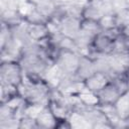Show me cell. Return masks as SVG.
<instances>
[{"label": "cell", "mask_w": 129, "mask_h": 129, "mask_svg": "<svg viewBox=\"0 0 129 129\" xmlns=\"http://www.w3.org/2000/svg\"><path fill=\"white\" fill-rule=\"evenodd\" d=\"M24 82V72L19 60H1L0 83L21 88Z\"/></svg>", "instance_id": "obj_2"}, {"label": "cell", "mask_w": 129, "mask_h": 129, "mask_svg": "<svg viewBox=\"0 0 129 129\" xmlns=\"http://www.w3.org/2000/svg\"><path fill=\"white\" fill-rule=\"evenodd\" d=\"M24 22L27 24H39V23L47 24L49 20L46 17H44L40 12H38L36 9L31 7L28 12L24 13Z\"/></svg>", "instance_id": "obj_16"}, {"label": "cell", "mask_w": 129, "mask_h": 129, "mask_svg": "<svg viewBox=\"0 0 129 129\" xmlns=\"http://www.w3.org/2000/svg\"><path fill=\"white\" fill-rule=\"evenodd\" d=\"M96 72H97V69H96V64H95L94 58L89 56V55H87V54H82L78 71H77V73H76L74 78H75L76 81H78L79 83L83 84V82L86 79L91 77Z\"/></svg>", "instance_id": "obj_7"}, {"label": "cell", "mask_w": 129, "mask_h": 129, "mask_svg": "<svg viewBox=\"0 0 129 129\" xmlns=\"http://www.w3.org/2000/svg\"><path fill=\"white\" fill-rule=\"evenodd\" d=\"M114 40H115L114 36H112L108 32L101 31L93 38L91 47L89 51L85 54L87 55H95V54L109 55L113 53Z\"/></svg>", "instance_id": "obj_4"}, {"label": "cell", "mask_w": 129, "mask_h": 129, "mask_svg": "<svg viewBox=\"0 0 129 129\" xmlns=\"http://www.w3.org/2000/svg\"><path fill=\"white\" fill-rule=\"evenodd\" d=\"M117 22L120 28L124 26H129V8L123 11L121 14L117 15Z\"/></svg>", "instance_id": "obj_20"}, {"label": "cell", "mask_w": 129, "mask_h": 129, "mask_svg": "<svg viewBox=\"0 0 129 129\" xmlns=\"http://www.w3.org/2000/svg\"><path fill=\"white\" fill-rule=\"evenodd\" d=\"M35 119H36L38 129H48V128L55 129L57 120H58L47 105L42 107L37 112Z\"/></svg>", "instance_id": "obj_9"}, {"label": "cell", "mask_w": 129, "mask_h": 129, "mask_svg": "<svg viewBox=\"0 0 129 129\" xmlns=\"http://www.w3.org/2000/svg\"><path fill=\"white\" fill-rule=\"evenodd\" d=\"M100 26L102 31H111L117 28H120L118 26L117 22V16L111 15V14H105L100 20H99Z\"/></svg>", "instance_id": "obj_17"}, {"label": "cell", "mask_w": 129, "mask_h": 129, "mask_svg": "<svg viewBox=\"0 0 129 129\" xmlns=\"http://www.w3.org/2000/svg\"><path fill=\"white\" fill-rule=\"evenodd\" d=\"M105 15L100 0H87L82 7V19L99 21Z\"/></svg>", "instance_id": "obj_8"}, {"label": "cell", "mask_w": 129, "mask_h": 129, "mask_svg": "<svg viewBox=\"0 0 129 129\" xmlns=\"http://www.w3.org/2000/svg\"><path fill=\"white\" fill-rule=\"evenodd\" d=\"M0 104L8 103L12 101L13 99L21 96V90L18 87L12 86V85H7V84H1L0 83Z\"/></svg>", "instance_id": "obj_13"}, {"label": "cell", "mask_w": 129, "mask_h": 129, "mask_svg": "<svg viewBox=\"0 0 129 129\" xmlns=\"http://www.w3.org/2000/svg\"><path fill=\"white\" fill-rule=\"evenodd\" d=\"M81 32L90 35L92 37H95L99 32L102 31L99 21L96 20H90V19H82L81 22Z\"/></svg>", "instance_id": "obj_15"}, {"label": "cell", "mask_w": 129, "mask_h": 129, "mask_svg": "<svg viewBox=\"0 0 129 129\" xmlns=\"http://www.w3.org/2000/svg\"><path fill=\"white\" fill-rule=\"evenodd\" d=\"M114 109L118 119L129 118V91L124 93L114 105Z\"/></svg>", "instance_id": "obj_14"}, {"label": "cell", "mask_w": 129, "mask_h": 129, "mask_svg": "<svg viewBox=\"0 0 129 129\" xmlns=\"http://www.w3.org/2000/svg\"><path fill=\"white\" fill-rule=\"evenodd\" d=\"M52 88L45 78H37L24 79L20 90L28 106L44 107L49 102Z\"/></svg>", "instance_id": "obj_1"}, {"label": "cell", "mask_w": 129, "mask_h": 129, "mask_svg": "<svg viewBox=\"0 0 129 129\" xmlns=\"http://www.w3.org/2000/svg\"><path fill=\"white\" fill-rule=\"evenodd\" d=\"M105 14L119 15L129 8V0H100Z\"/></svg>", "instance_id": "obj_12"}, {"label": "cell", "mask_w": 129, "mask_h": 129, "mask_svg": "<svg viewBox=\"0 0 129 129\" xmlns=\"http://www.w3.org/2000/svg\"><path fill=\"white\" fill-rule=\"evenodd\" d=\"M13 39V32L12 28L4 23H1V30H0V48H3Z\"/></svg>", "instance_id": "obj_19"}, {"label": "cell", "mask_w": 129, "mask_h": 129, "mask_svg": "<svg viewBox=\"0 0 129 129\" xmlns=\"http://www.w3.org/2000/svg\"><path fill=\"white\" fill-rule=\"evenodd\" d=\"M82 53L73 50H60L55 61L54 67L59 73V77H75Z\"/></svg>", "instance_id": "obj_3"}, {"label": "cell", "mask_w": 129, "mask_h": 129, "mask_svg": "<svg viewBox=\"0 0 129 129\" xmlns=\"http://www.w3.org/2000/svg\"><path fill=\"white\" fill-rule=\"evenodd\" d=\"M60 5H78L81 4L80 0H57Z\"/></svg>", "instance_id": "obj_22"}, {"label": "cell", "mask_w": 129, "mask_h": 129, "mask_svg": "<svg viewBox=\"0 0 129 129\" xmlns=\"http://www.w3.org/2000/svg\"><path fill=\"white\" fill-rule=\"evenodd\" d=\"M22 0H1V8H15L20 9V3Z\"/></svg>", "instance_id": "obj_21"}, {"label": "cell", "mask_w": 129, "mask_h": 129, "mask_svg": "<svg viewBox=\"0 0 129 129\" xmlns=\"http://www.w3.org/2000/svg\"><path fill=\"white\" fill-rule=\"evenodd\" d=\"M27 31H28V35L31 41H34V42H40L48 38L51 34L48 23L47 24H44V23L27 24Z\"/></svg>", "instance_id": "obj_11"}, {"label": "cell", "mask_w": 129, "mask_h": 129, "mask_svg": "<svg viewBox=\"0 0 129 129\" xmlns=\"http://www.w3.org/2000/svg\"><path fill=\"white\" fill-rule=\"evenodd\" d=\"M109 82H110V78L108 75L102 72H96L95 74H93L91 77H89L83 82V88L91 95L95 96Z\"/></svg>", "instance_id": "obj_6"}, {"label": "cell", "mask_w": 129, "mask_h": 129, "mask_svg": "<svg viewBox=\"0 0 129 129\" xmlns=\"http://www.w3.org/2000/svg\"><path fill=\"white\" fill-rule=\"evenodd\" d=\"M18 129H38L35 117L28 114L22 115L19 118Z\"/></svg>", "instance_id": "obj_18"}, {"label": "cell", "mask_w": 129, "mask_h": 129, "mask_svg": "<svg viewBox=\"0 0 129 129\" xmlns=\"http://www.w3.org/2000/svg\"><path fill=\"white\" fill-rule=\"evenodd\" d=\"M122 95L123 94L116 87V85L112 81H110L101 91H99L94 96L95 100H96L94 105L99 106V107L114 106Z\"/></svg>", "instance_id": "obj_5"}, {"label": "cell", "mask_w": 129, "mask_h": 129, "mask_svg": "<svg viewBox=\"0 0 129 129\" xmlns=\"http://www.w3.org/2000/svg\"><path fill=\"white\" fill-rule=\"evenodd\" d=\"M125 78H126V81H127V85H128V90H129V69L125 72Z\"/></svg>", "instance_id": "obj_23"}, {"label": "cell", "mask_w": 129, "mask_h": 129, "mask_svg": "<svg viewBox=\"0 0 129 129\" xmlns=\"http://www.w3.org/2000/svg\"><path fill=\"white\" fill-rule=\"evenodd\" d=\"M1 23H4L8 26L15 27L24 22V13L20 11V9L15 8H1L0 12Z\"/></svg>", "instance_id": "obj_10"}]
</instances>
